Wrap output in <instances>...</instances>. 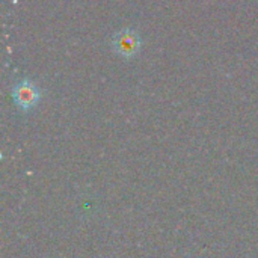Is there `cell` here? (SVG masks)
<instances>
[{
  "label": "cell",
  "instance_id": "cell-1",
  "mask_svg": "<svg viewBox=\"0 0 258 258\" xmlns=\"http://www.w3.org/2000/svg\"><path fill=\"white\" fill-rule=\"evenodd\" d=\"M15 98L18 100L20 104L23 106H27V104H32L33 100H35V91L32 86L29 85H20L15 91Z\"/></svg>",
  "mask_w": 258,
  "mask_h": 258
},
{
  "label": "cell",
  "instance_id": "cell-2",
  "mask_svg": "<svg viewBox=\"0 0 258 258\" xmlns=\"http://www.w3.org/2000/svg\"><path fill=\"white\" fill-rule=\"evenodd\" d=\"M116 47L119 48L121 53L130 54V53H135V50L138 48V42L133 35H121V36H118Z\"/></svg>",
  "mask_w": 258,
  "mask_h": 258
}]
</instances>
